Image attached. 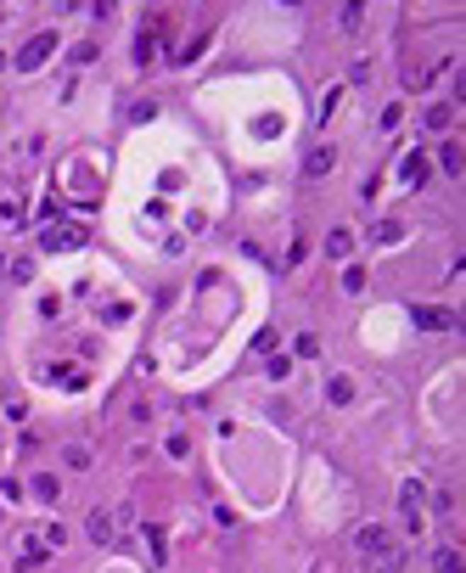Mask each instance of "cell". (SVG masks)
Returning <instances> with one entry per match:
<instances>
[{
	"mask_svg": "<svg viewBox=\"0 0 466 573\" xmlns=\"http://www.w3.org/2000/svg\"><path fill=\"white\" fill-rule=\"evenodd\" d=\"M354 545L371 557V551H382V545H393V540H388V528H382V523H365V528L354 534Z\"/></svg>",
	"mask_w": 466,
	"mask_h": 573,
	"instance_id": "cell-5",
	"label": "cell"
},
{
	"mask_svg": "<svg viewBox=\"0 0 466 573\" xmlns=\"http://www.w3.org/2000/svg\"><path fill=\"white\" fill-rule=\"evenodd\" d=\"M444 169L461 174V141H444Z\"/></svg>",
	"mask_w": 466,
	"mask_h": 573,
	"instance_id": "cell-16",
	"label": "cell"
},
{
	"mask_svg": "<svg viewBox=\"0 0 466 573\" xmlns=\"http://www.w3.org/2000/svg\"><path fill=\"white\" fill-rule=\"evenodd\" d=\"M34 276V259H11V281H28Z\"/></svg>",
	"mask_w": 466,
	"mask_h": 573,
	"instance_id": "cell-18",
	"label": "cell"
},
{
	"mask_svg": "<svg viewBox=\"0 0 466 573\" xmlns=\"http://www.w3.org/2000/svg\"><path fill=\"white\" fill-rule=\"evenodd\" d=\"M62 461H68V467H74V472H84V467H90V450H84V444H74V450H68V455H62Z\"/></svg>",
	"mask_w": 466,
	"mask_h": 573,
	"instance_id": "cell-17",
	"label": "cell"
},
{
	"mask_svg": "<svg viewBox=\"0 0 466 573\" xmlns=\"http://www.w3.org/2000/svg\"><path fill=\"white\" fill-rule=\"evenodd\" d=\"M348 247H354V237H348V231H331V237H326V253H331V259H343Z\"/></svg>",
	"mask_w": 466,
	"mask_h": 573,
	"instance_id": "cell-13",
	"label": "cell"
},
{
	"mask_svg": "<svg viewBox=\"0 0 466 573\" xmlns=\"http://www.w3.org/2000/svg\"><path fill=\"white\" fill-rule=\"evenodd\" d=\"M51 51H57V34H51V28H40V34H34V40H28L11 62H17L23 74H34V68H45V62H51Z\"/></svg>",
	"mask_w": 466,
	"mask_h": 573,
	"instance_id": "cell-1",
	"label": "cell"
},
{
	"mask_svg": "<svg viewBox=\"0 0 466 573\" xmlns=\"http://www.w3.org/2000/svg\"><path fill=\"white\" fill-rule=\"evenodd\" d=\"M365 573H404V551H399V545L371 551V557H365Z\"/></svg>",
	"mask_w": 466,
	"mask_h": 573,
	"instance_id": "cell-4",
	"label": "cell"
},
{
	"mask_svg": "<svg viewBox=\"0 0 466 573\" xmlns=\"http://www.w3.org/2000/svg\"><path fill=\"white\" fill-rule=\"evenodd\" d=\"M326 169H331V147H309V158H304V174H326Z\"/></svg>",
	"mask_w": 466,
	"mask_h": 573,
	"instance_id": "cell-8",
	"label": "cell"
},
{
	"mask_svg": "<svg viewBox=\"0 0 466 573\" xmlns=\"http://www.w3.org/2000/svg\"><path fill=\"white\" fill-rule=\"evenodd\" d=\"M399 231H404V225H399V220H382V225H377V231H371V242H399Z\"/></svg>",
	"mask_w": 466,
	"mask_h": 573,
	"instance_id": "cell-14",
	"label": "cell"
},
{
	"mask_svg": "<svg viewBox=\"0 0 466 573\" xmlns=\"http://www.w3.org/2000/svg\"><path fill=\"white\" fill-rule=\"evenodd\" d=\"M433 568H438V573H461V551H455V545L433 551Z\"/></svg>",
	"mask_w": 466,
	"mask_h": 573,
	"instance_id": "cell-9",
	"label": "cell"
},
{
	"mask_svg": "<svg viewBox=\"0 0 466 573\" xmlns=\"http://www.w3.org/2000/svg\"><path fill=\"white\" fill-rule=\"evenodd\" d=\"M34 494H40V500H57V494H62V484H57L51 472H34Z\"/></svg>",
	"mask_w": 466,
	"mask_h": 573,
	"instance_id": "cell-12",
	"label": "cell"
},
{
	"mask_svg": "<svg viewBox=\"0 0 466 573\" xmlns=\"http://www.w3.org/2000/svg\"><path fill=\"white\" fill-rule=\"evenodd\" d=\"M84 534H90V540H96V545H113V540H118V517H113V511H101V506H96V511H90V517H84Z\"/></svg>",
	"mask_w": 466,
	"mask_h": 573,
	"instance_id": "cell-2",
	"label": "cell"
},
{
	"mask_svg": "<svg viewBox=\"0 0 466 573\" xmlns=\"http://www.w3.org/2000/svg\"><path fill=\"white\" fill-rule=\"evenodd\" d=\"M404 511H410V517H416V511H421V506H427V484H421V478H410V484H404Z\"/></svg>",
	"mask_w": 466,
	"mask_h": 573,
	"instance_id": "cell-7",
	"label": "cell"
},
{
	"mask_svg": "<svg viewBox=\"0 0 466 573\" xmlns=\"http://www.w3.org/2000/svg\"><path fill=\"white\" fill-rule=\"evenodd\" d=\"M416 327H421V331H450V327H455V315H450V310H427V304H421V310H416Z\"/></svg>",
	"mask_w": 466,
	"mask_h": 573,
	"instance_id": "cell-6",
	"label": "cell"
},
{
	"mask_svg": "<svg viewBox=\"0 0 466 573\" xmlns=\"http://www.w3.org/2000/svg\"><path fill=\"white\" fill-rule=\"evenodd\" d=\"M34 562H45V545H40V540H28V551L17 557V568H34Z\"/></svg>",
	"mask_w": 466,
	"mask_h": 573,
	"instance_id": "cell-15",
	"label": "cell"
},
{
	"mask_svg": "<svg viewBox=\"0 0 466 573\" xmlns=\"http://www.w3.org/2000/svg\"><path fill=\"white\" fill-rule=\"evenodd\" d=\"M79 242H84V225H74V220H62V225H51V231H45V247H51V253L79 247Z\"/></svg>",
	"mask_w": 466,
	"mask_h": 573,
	"instance_id": "cell-3",
	"label": "cell"
},
{
	"mask_svg": "<svg viewBox=\"0 0 466 573\" xmlns=\"http://www.w3.org/2000/svg\"><path fill=\"white\" fill-rule=\"evenodd\" d=\"M399 174H404V180H410V186H416V180H421V174H427V152H410V158H404V169H399Z\"/></svg>",
	"mask_w": 466,
	"mask_h": 573,
	"instance_id": "cell-11",
	"label": "cell"
},
{
	"mask_svg": "<svg viewBox=\"0 0 466 573\" xmlns=\"http://www.w3.org/2000/svg\"><path fill=\"white\" fill-rule=\"evenodd\" d=\"M455 118V101H438V107H427V130H444Z\"/></svg>",
	"mask_w": 466,
	"mask_h": 573,
	"instance_id": "cell-10",
	"label": "cell"
}]
</instances>
